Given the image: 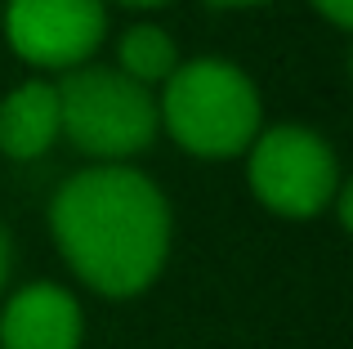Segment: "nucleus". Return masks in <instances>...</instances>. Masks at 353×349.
Returning <instances> with one entry per match:
<instances>
[{"instance_id": "nucleus-1", "label": "nucleus", "mask_w": 353, "mask_h": 349, "mask_svg": "<svg viewBox=\"0 0 353 349\" xmlns=\"http://www.w3.org/2000/svg\"><path fill=\"white\" fill-rule=\"evenodd\" d=\"M59 255L99 296H139L170 255V201L148 174L103 161L72 174L50 206Z\"/></svg>"}, {"instance_id": "nucleus-2", "label": "nucleus", "mask_w": 353, "mask_h": 349, "mask_svg": "<svg viewBox=\"0 0 353 349\" xmlns=\"http://www.w3.org/2000/svg\"><path fill=\"white\" fill-rule=\"evenodd\" d=\"M161 86L157 117L192 157H237L259 134V90L237 63L192 59L179 63Z\"/></svg>"}, {"instance_id": "nucleus-3", "label": "nucleus", "mask_w": 353, "mask_h": 349, "mask_svg": "<svg viewBox=\"0 0 353 349\" xmlns=\"http://www.w3.org/2000/svg\"><path fill=\"white\" fill-rule=\"evenodd\" d=\"M59 117H63V134L81 152L103 161L134 157L161 130L157 99L148 94L143 81L125 77L121 68H99V63H81V68L63 72Z\"/></svg>"}, {"instance_id": "nucleus-4", "label": "nucleus", "mask_w": 353, "mask_h": 349, "mask_svg": "<svg viewBox=\"0 0 353 349\" xmlns=\"http://www.w3.org/2000/svg\"><path fill=\"white\" fill-rule=\"evenodd\" d=\"M250 188L273 215L309 219L340 192V161L309 126H273L250 139Z\"/></svg>"}, {"instance_id": "nucleus-5", "label": "nucleus", "mask_w": 353, "mask_h": 349, "mask_svg": "<svg viewBox=\"0 0 353 349\" xmlns=\"http://www.w3.org/2000/svg\"><path fill=\"white\" fill-rule=\"evenodd\" d=\"M5 36L23 63L68 72L90 63L103 45L108 9L103 0H9Z\"/></svg>"}, {"instance_id": "nucleus-6", "label": "nucleus", "mask_w": 353, "mask_h": 349, "mask_svg": "<svg viewBox=\"0 0 353 349\" xmlns=\"http://www.w3.org/2000/svg\"><path fill=\"white\" fill-rule=\"evenodd\" d=\"M81 305L54 282H27L0 309V349H81Z\"/></svg>"}, {"instance_id": "nucleus-7", "label": "nucleus", "mask_w": 353, "mask_h": 349, "mask_svg": "<svg viewBox=\"0 0 353 349\" xmlns=\"http://www.w3.org/2000/svg\"><path fill=\"white\" fill-rule=\"evenodd\" d=\"M63 134L59 86L54 81H23L0 99V152L14 161H32L50 152Z\"/></svg>"}, {"instance_id": "nucleus-8", "label": "nucleus", "mask_w": 353, "mask_h": 349, "mask_svg": "<svg viewBox=\"0 0 353 349\" xmlns=\"http://www.w3.org/2000/svg\"><path fill=\"white\" fill-rule=\"evenodd\" d=\"M117 68L125 72V77L143 81V86H157V81H165L174 68H179V50H174V41L161 32V27L139 23V27H130V32L121 36Z\"/></svg>"}, {"instance_id": "nucleus-9", "label": "nucleus", "mask_w": 353, "mask_h": 349, "mask_svg": "<svg viewBox=\"0 0 353 349\" xmlns=\"http://www.w3.org/2000/svg\"><path fill=\"white\" fill-rule=\"evenodd\" d=\"M313 9H318L331 27H349L353 23V0H313Z\"/></svg>"}, {"instance_id": "nucleus-10", "label": "nucleus", "mask_w": 353, "mask_h": 349, "mask_svg": "<svg viewBox=\"0 0 353 349\" xmlns=\"http://www.w3.org/2000/svg\"><path fill=\"white\" fill-rule=\"evenodd\" d=\"M9 269H14V246H9V233H5V224H0V296H5Z\"/></svg>"}, {"instance_id": "nucleus-11", "label": "nucleus", "mask_w": 353, "mask_h": 349, "mask_svg": "<svg viewBox=\"0 0 353 349\" xmlns=\"http://www.w3.org/2000/svg\"><path fill=\"white\" fill-rule=\"evenodd\" d=\"M210 5H219V9H246V5H264V0H210Z\"/></svg>"}, {"instance_id": "nucleus-12", "label": "nucleus", "mask_w": 353, "mask_h": 349, "mask_svg": "<svg viewBox=\"0 0 353 349\" xmlns=\"http://www.w3.org/2000/svg\"><path fill=\"white\" fill-rule=\"evenodd\" d=\"M121 5H130V9H157V5H170V0H121Z\"/></svg>"}]
</instances>
